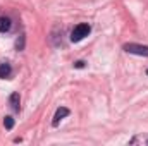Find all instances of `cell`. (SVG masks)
<instances>
[{
  "label": "cell",
  "mask_w": 148,
  "mask_h": 146,
  "mask_svg": "<svg viewBox=\"0 0 148 146\" xmlns=\"http://www.w3.org/2000/svg\"><path fill=\"white\" fill-rule=\"evenodd\" d=\"M90 31H91L90 24H86V23H79L77 26H74L73 33H71V40H73L74 43H77V41H81L83 38L88 36V35H90Z\"/></svg>",
  "instance_id": "obj_1"
},
{
  "label": "cell",
  "mask_w": 148,
  "mask_h": 146,
  "mask_svg": "<svg viewBox=\"0 0 148 146\" xmlns=\"http://www.w3.org/2000/svg\"><path fill=\"white\" fill-rule=\"evenodd\" d=\"M124 52L127 53H134V55H141V57H148V46L147 45H138V43H126Z\"/></svg>",
  "instance_id": "obj_2"
},
{
  "label": "cell",
  "mask_w": 148,
  "mask_h": 146,
  "mask_svg": "<svg viewBox=\"0 0 148 146\" xmlns=\"http://www.w3.org/2000/svg\"><path fill=\"white\" fill-rule=\"evenodd\" d=\"M69 113H71V110L67 108V107H60V108H57L55 115H53V120H52V126H53V127H57V126H59V122H60L62 119H66Z\"/></svg>",
  "instance_id": "obj_3"
},
{
  "label": "cell",
  "mask_w": 148,
  "mask_h": 146,
  "mask_svg": "<svg viewBox=\"0 0 148 146\" xmlns=\"http://www.w3.org/2000/svg\"><path fill=\"white\" fill-rule=\"evenodd\" d=\"M9 105H10V108L14 110V112H19V108H21V96H19L17 91H14L9 96Z\"/></svg>",
  "instance_id": "obj_4"
},
{
  "label": "cell",
  "mask_w": 148,
  "mask_h": 146,
  "mask_svg": "<svg viewBox=\"0 0 148 146\" xmlns=\"http://www.w3.org/2000/svg\"><path fill=\"white\" fill-rule=\"evenodd\" d=\"M10 28H12L10 19H9V17H5V16H2V17H0V33H9V31H10Z\"/></svg>",
  "instance_id": "obj_5"
},
{
  "label": "cell",
  "mask_w": 148,
  "mask_h": 146,
  "mask_svg": "<svg viewBox=\"0 0 148 146\" xmlns=\"http://www.w3.org/2000/svg\"><path fill=\"white\" fill-rule=\"evenodd\" d=\"M10 74H12L10 64H7V62L0 64V79H7V77H10Z\"/></svg>",
  "instance_id": "obj_6"
},
{
  "label": "cell",
  "mask_w": 148,
  "mask_h": 146,
  "mask_svg": "<svg viewBox=\"0 0 148 146\" xmlns=\"http://www.w3.org/2000/svg\"><path fill=\"white\" fill-rule=\"evenodd\" d=\"M3 127H5L7 131H10V129L14 127V119H12L10 115H7V117L3 119Z\"/></svg>",
  "instance_id": "obj_7"
},
{
  "label": "cell",
  "mask_w": 148,
  "mask_h": 146,
  "mask_svg": "<svg viewBox=\"0 0 148 146\" xmlns=\"http://www.w3.org/2000/svg\"><path fill=\"white\" fill-rule=\"evenodd\" d=\"M24 41H26V36L21 35V38H17V41H16V48L17 50H24Z\"/></svg>",
  "instance_id": "obj_8"
},
{
  "label": "cell",
  "mask_w": 148,
  "mask_h": 146,
  "mask_svg": "<svg viewBox=\"0 0 148 146\" xmlns=\"http://www.w3.org/2000/svg\"><path fill=\"white\" fill-rule=\"evenodd\" d=\"M84 65H86V62H84V60H77V62L74 64V67H76V69H83Z\"/></svg>",
  "instance_id": "obj_9"
},
{
  "label": "cell",
  "mask_w": 148,
  "mask_h": 146,
  "mask_svg": "<svg viewBox=\"0 0 148 146\" xmlns=\"http://www.w3.org/2000/svg\"><path fill=\"white\" fill-rule=\"evenodd\" d=\"M147 145H148V139H147Z\"/></svg>",
  "instance_id": "obj_10"
},
{
  "label": "cell",
  "mask_w": 148,
  "mask_h": 146,
  "mask_svg": "<svg viewBox=\"0 0 148 146\" xmlns=\"http://www.w3.org/2000/svg\"><path fill=\"white\" fill-rule=\"evenodd\" d=\"M147 74H148V69H147Z\"/></svg>",
  "instance_id": "obj_11"
}]
</instances>
